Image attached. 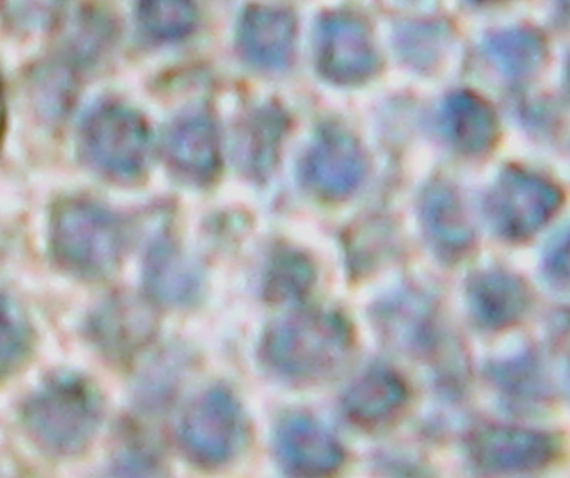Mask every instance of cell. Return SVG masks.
Segmentation results:
<instances>
[{
    "label": "cell",
    "instance_id": "cell-10",
    "mask_svg": "<svg viewBox=\"0 0 570 478\" xmlns=\"http://www.w3.org/2000/svg\"><path fill=\"white\" fill-rule=\"evenodd\" d=\"M318 67L337 84L366 79L375 67V55L367 29L355 18L333 14L320 27Z\"/></svg>",
    "mask_w": 570,
    "mask_h": 478
},
{
    "label": "cell",
    "instance_id": "cell-13",
    "mask_svg": "<svg viewBox=\"0 0 570 478\" xmlns=\"http://www.w3.org/2000/svg\"><path fill=\"white\" fill-rule=\"evenodd\" d=\"M409 390L403 378L395 371L376 367L361 374L343 396V411L357 427L381 428L404 410Z\"/></svg>",
    "mask_w": 570,
    "mask_h": 478
},
{
    "label": "cell",
    "instance_id": "cell-23",
    "mask_svg": "<svg viewBox=\"0 0 570 478\" xmlns=\"http://www.w3.org/2000/svg\"><path fill=\"white\" fill-rule=\"evenodd\" d=\"M31 345V332L18 308L2 300L1 314V372L13 371L27 357Z\"/></svg>",
    "mask_w": 570,
    "mask_h": 478
},
{
    "label": "cell",
    "instance_id": "cell-12",
    "mask_svg": "<svg viewBox=\"0 0 570 478\" xmlns=\"http://www.w3.org/2000/svg\"><path fill=\"white\" fill-rule=\"evenodd\" d=\"M156 319L151 310L137 301L111 300L89 316V339L106 355L125 359L148 344Z\"/></svg>",
    "mask_w": 570,
    "mask_h": 478
},
{
    "label": "cell",
    "instance_id": "cell-21",
    "mask_svg": "<svg viewBox=\"0 0 570 478\" xmlns=\"http://www.w3.org/2000/svg\"><path fill=\"white\" fill-rule=\"evenodd\" d=\"M137 11L144 30L163 41L185 37L196 20L193 0H138Z\"/></svg>",
    "mask_w": 570,
    "mask_h": 478
},
{
    "label": "cell",
    "instance_id": "cell-26",
    "mask_svg": "<svg viewBox=\"0 0 570 478\" xmlns=\"http://www.w3.org/2000/svg\"><path fill=\"white\" fill-rule=\"evenodd\" d=\"M548 264L554 275L570 280V234L553 250Z\"/></svg>",
    "mask_w": 570,
    "mask_h": 478
},
{
    "label": "cell",
    "instance_id": "cell-16",
    "mask_svg": "<svg viewBox=\"0 0 570 478\" xmlns=\"http://www.w3.org/2000/svg\"><path fill=\"white\" fill-rule=\"evenodd\" d=\"M468 300L473 318L484 328L500 330L515 324L525 313L530 295L522 281L503 272L475 276Z\"/></svg>",
    "mask_w": 570,
    "mask_h": 478
},
{
    "label": "cell",
    "instance_id": "cell-4",
    "mask_svg": "<svg viewBox=\"0 0 570 478\" xmlns=\"http://www.w3.org/2000/svg\"><path fill=\"white\" fill-rule=\"evenodd\" d=\"M79 139L86 162L108 177L134 178L146 166L149 153L147 125L124 105L108 103L92 109L81 124Z\"/></svg>",
    "mask_w": 570,
    "mask_h": 478
},
{
    "label": "cell",
    "instance_id": "cell-20",
    "mask_svg": "<svg viewBox=\"0 0 570 478\" xmlns=\"http://www.w3.org/2000/svg\"><path fill=\"white\" fill-rule=\"evenodd\" d=\"M314 270L303 254L294 251L277 253L267 269L264 294L276 304L296 303L311 290Z\"/></svg>",
    "mask_w": 570,
    "mask_h": 478
},
{
    "label": "cell",
    "instance_id": "cell-11",
    "mask_svg": "<svg viewBox=\"0 0 570 478\" xmlns=\"http://www.w3.org/2000/svg\"><path fill=\"white\" fill-rule=\"evenodd\" d=\"M163 149L170 169L187 182H208L220 165L216 127L203 114H187L171 123Z\"/></svg>",
    "mask_w": 570,
    "mask_h": 478
},
{
    "label": "cell",
    "instance_id": "cell-27",
    "mask_svg": "<svg viewBox=\"0 0 570 478\" xmlns=\"http://www.w3.org/2000/svg\"><path fill=\"white\" fill-rule=\"evenodd\" d=\"M564 8L570 12V0H562Z\"/></svg>",
    "mask_w": 570,
    "mask_h": 478
},
{
    "label": "cell",
    "instance_id": "cell-5",
    "mask_svg": "<svg viewBox=\"0 0 570 478\" xmlns=\"http://www.w3.org/2000/svg\"><path fill=\"white\" fill-rule=\"evenodd\" d=\"M243 437L239 403L224 387H212L197 396L184 411L178 426L181 449L190 460L203 466L228 461Z\"/></svg>",
    "mask_w": 570,
    "mask_h": 478
},
{
    "label": "cell",
    "instance_id": "cell-22",
    "mask_svg": "<svg viewBox=\"0 0 570 478\" xmlns=\"http://www.w3.org/2000/svg\"><path fill=\"white\" fill-rule=\"evenodd\" d=\"M490 50L508 70L523 72L539 64L543 56V42L529 30H515L494 37Z\"/></svg>",
    "mask_w": 570,
    "mask_h": 478
},
{
    "label": "cell",
    "instance_id": "cell-18",
    "mask_svg": "<svg viewBox=\"0 0 570 478\" xmlns=\"http://www.w3.org/2000/svg\"><path fill=\"white\" fill-rule=\"evenodd\" d=\"M422 216L426 238L440 256L455 258L470 247L472 231L449 191H431L424 201Z\"/></svg>",
    "mask_w": 570,
    "mask_h": 478
},
{
    "label": "cell",
    "instance_id": "cell-7",
    "mask_svg": "<svg viewBox=\"0 0 570 478\" xmlns=\"http://www.w3.org/2000/svg\"><path fill=\"white\" fill-rule=\"evenodd\" d=\"M559 194L549 184L525 173L505 174L490 199V216L497 231L509 238H525L557 211Z\"/></svg>",
    "mask_w": 570,
    "mask_h": 478
},
{
    "label": "cell",
    "instance_id": "cell-25",
    "mask_svg": "<svg viewBox=\"0 0 570 478\" xmlns=\"http://www.w3.org/2000/svg\"><path fill=\"white\" fill-rule=\"evenodd\" d=\"M112 471L117 476H150L158 471L156 456L141 443H130L116 455Z\"/></svg>",
    "mask_w": 570,
    "mask_h": 478
},
{
    "label": "cell",
    "instance_id": "cell-6",
    "mask_svg": "<svg viewBox=\"0 0 570 478\" xmlns=\"http://www.w3.org/2000/svg\"><path fill=\"white\" fill-rule=\"evenodd\" d=\"M472 461L491 472L533 471L559 455L560 442L551 433L532 429L488 426L474 430L468 440Z\"/></svg>",
    "mask_w": 570,
    "mask_h": 478
},
{
    "label": "cell",
    "instance_id": "cell-28",
    "mask_svg": "<svg viewBox=\"0 0 570 478\" xmlns=\"http://www.w3.org/2000/svg\"><path fill=\"white\" fill-rule=\"evenodd\" d=\"M481 1H495V0H481Z\"/></svg>",
    "mask_w": 570,
    "mask_h": 478
},
{
    "label": "cell",
    "instance_id": "cell-1",
    "mask_svg": "<svg viewBox=\"0 0 570 478\" xmlns=\"http://www.w3.org/2000/svg\"><path fill=\"white\" fill-rule=\"evenodd\" d=\"M354 347L348 321L325 310H307L272 322L259 354L274 373L295 382H317L336 374Z\"/></svg>",
    "mask_w": 570,
    "mask_h": 478
},
{
    "label": "cell",
    "instance_id": "cell-3",
    "mask_svg": "<svg viewBox=\"0 0 570 478\" xmlns=\"http://www.w3.org/2000/svg\"><path fill=\"white\" fill-rule=\"evenodd\" d=\"M49 234L57 262L87 277L112 271L125 245L120 221L100 205L82 198H68L55 207Z\"/></svg>",
    "mask_w": 570,
    "mask_h": 478
},
{
    "label": "cell",
    "instance_id": "cell-8",
    "mask_svg": "<svg viewBox=\"0 0 570 478\" xmlns=\"http://www.w3.org/2000/svg\"><path fill=\"white\" fill-rule=\"evenodd\" d=\"M274 450L282 467L295 476H326L343 461V449L333 433L305 414H291L278 423Z\"/></svg>",
    "mask_w": 570,
    "mask_h": 478
},
{
    "label": "cell",
    "instance_id": "cell-17",
    "mask_svg": "<svg viewBox=\"0 0 570 478\" xmlns=\"http://www.w3.org/2000/svg\"><path fill=\"white\" fill-rule=\"evenodd\" d=\"M381 330L397 345L414 353H433L440 335L430 306L417 299L405 297L381 306L377 313Z\"/></svg>",
    "mask_w": 570,
    "mask_h": 478
},
{
    "label": "cell",
    "instance_id": "cell-2",
    "mask_svg": "<svg viewBox=\"0 0 570 478\" xmlns=\"http://www.w3.org/2000/svg\"><path fill=\"white\" fill-rule=\"evenodd\" d=\"M100 394L87 378L68 371L46 378L27 398L22 426L42 450L58 456L82 451L101 420Z\"/></svg>",
    "mask_w": 570,
    "mask_h": 478
},
{
    "label": "cell",
    "instance_id": "cell-9",
    "mask_svg": "<svg viewBox=\"0 0 570 478\" xmlns=\"http://www.w3.org/2000/svg\"><path fill=\"white\" fill-rule=\"evenodd\" d=\"M364 169V157L354 139L341 129L327 128L307 150L301 173L317 195L341 197L354 191Z\"/></svg>",
    "mask_w": 570,
    "mask_h": 478
},
{
    "label": "cell",
    "instance_id": "cell-24",
    "mask_svg": "<svg viewBox=\"0 0 570 478\" xmlns=\"http://www.w3.org/2000/svg\"><path fill=\"white\" fill-rule=\"evenodd\" d=\"M178 361L164 354L157 357L139 375L137 390L141 402L146 406L163 403L173 392L179 380Z\"/></svg>",
    "mask_w": 570,
    "mask_h": 478
},
{
    "label": "cell",
    "instance_id": "cell-14",
    "mask_svg": "<svg viewBox=\"0 0 570 478\" xmlns=\"http://www.w3.org/2000/svg\"><path fill=\"white\" fill-rule=\"evenodd\" d=\"M144 284L150 299L166 306H187L202 289L198 266L166 240L155 242L145 258Z\"/></svg>",
    "mask_w": 570,
    "mask_h": 478
},
{
    "label": "cell",
    "instance_id": "cell-19",
    "mask_svg": "<svg viewBox=\"0 0 570 478\" xmlns=\"http://www.w3.org/2000/svg\"><path fill=\"white\" fill-rule=\"evenodd\" d=\"M442 119L452 143L469 153L487 148L497 133L492 109L483 99L471 92L452 95L444 105Z\"/></svg>",
    "mask_w": 570,
    "mask_h": 478
},
{
    "label": "cell",
    "instance_id": "cell-15",
    "mask_svg": "<svg viewBox=\"0 0 570 478\" xmlns=\"http://www.w3.org/2000/svg\"><path fill=\"white\" fill-rule=\"evenodd\" d=\"M295 38V21L289 12L254 6L246 10L239 27L242 52L252 64L267 69L289 61Z\"/></svg>",
    "mask_w": 570,
    "mask_h": 478
}]
</instances>
